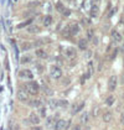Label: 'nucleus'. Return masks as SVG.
<instances>
[{
    "mask_svg": "<svg viewBox=\"0 0 124 130\" xmlns=\"http://www.w3.org/2000/svg\"><path fill=\"white\" fill-rule=\"evenodd\" d=\"M78 47H80L81 50H86V48H87V40H80Z\"/></svg>",
    "mask_w": 124,
    "mask_h": 130,
    "instance_id": "412c9836",
    "label": "nucleus"
},
{
    "mask_svg": "<svg viewBox=\"0 0 124 130\" xmlns=\"http://www.w3.org/2000/svg\"><path fill=\"white\" fill-rule=\"evenodd\" d=\"M50 74H51V77L53 79H58V78H61L62 76V70L60 67H57V66H52L50 68Z\"/></svg>",
    "mask_w": 124,
    "mask_h": 130,
    "instance_id": "f03ea898",
    "label": "nucleus"
},
{
    "mask_svg": "<svg viewBox=\"0 0 124 130\" xmlns=\"http://www.w3.org/2000/svg\"><path fill=\"white\" fill-rule=\"evenodd\" d=\"M19 129H20L19 124H16V123H10V125H9V130H19Z\"/></svg>",
    "mask_w": 124,
    "mask_h": 130,
    "instance_id": "b1692460",
    "label": "nucleus"
},
{
    "mask_svg": "<svg viewBox=\"0 0 124 130\" xmlns=\"http://www.w3.org/2000/svg\"><path fill=\"white\" fill-rule=\"evenodd\" d=\"M117 82H118L117 76H111V77H109V80H108V89L109 90L115 89V88H117Z\"/></svg>",
    "mask_w": 124,
    "mask_h": 130,
    "instance_id": "20e7f679",
    "label": "nucleus"
},
{
    "mask_svg": "<svg viewBox=\"0 0 124 130\" xmlns=\"http://www.w3.org/2000/svg\"><path fill=\"white\" fill-rule=\"evenodd\" d=\"M42 24H43V26L49 27V26L52 24V16L51 15H46V16L43 18V20H42Z\"/></svg>",
    "mask_w": 124,
    "mask_h": 130,
    "instance_id": "f8f14e48",
    "label": "nucleus"
},
{
    "mask_svg": "<svg viewBox=\"0 0 124 130\" xmlns=\"http://www.w3.org/2000/svg\"><path fill=\"white\" fill-rule=\"evenodd\" d=\"M66 126H67V121L63 119H60L57 120L56 124H55V130H63Z\"/></svg>",
    "mask_w": 124,
    "mask_h": 130,
    "instance_id": "1a4fd4ad",
    "label": "nucleus"
},
{
    "mask_svg": "<svg viewBox=\"0 0 124 130\" xmlns=\"http://www.w3.org/2000/svg\"><path fill=\"white\" fill-rule=\"evenodd\" d=\"M29 121H30L32 125H37V124H40V117L36 114V113H30L29 114Z\"/></svg>",
    "mask_w": 124,
    "mask_h": 130,
    "instance_id": "39448f33",
    "label": "nucleus"
},
{
    "mask_svg": "<svg viewBox=\"0 0 124 130\" xmlns=\"http://www.w3.org/2000/svg\"><path fill=\"white\" fill-rule=\"evenodd\" d=\"M56 9H57V11H58V12H61V14H62L63 11L66 10V6H65L62 3H60V1H58V3L56 4Z\"/></svg>",
    "mask_w": 124,
    "mask_h": 130,
    "instance_id": "aec40b11",
    "label": "nucleus"
},
{
    "mask_svg": "<svg viewBox=\"0 0 124 130\" xmlns=\"http://www.w3.org/2000/svg\"><path fill=\"white\" fill-rule=\"evenodd\" d=\"M18 99L20 100V102H27L29 100V93L26 92V90H22L20 89L19 92H18Z\"/></svg>",
    "mask_w": 124,
    "mask_h": 130,
    "instance_id": "0eeeda50",
    "label": "nucleus"
},
{
    "mask_svg": "<svg viewBox=\"0 0 124 130\" xmlns=\"http://www.w3.org/2000/svg\"><path fill=\"white\" fill-rule=\"evenodd\" d=\"M35 55L39 57V58H41V60H46L49 56H47V53L45 52L43 50H41V48H37V50L35 51Z\"/></svg>",
    "mask_w": 124,
    "mask_h": 130,
    "instance_id": "9d476101",
    "label": "nucleus"
},
{
    "mask_svg": "<svg viewBox=\"0 0 124 130\" xmlns=\"http://www.w3.org/2000/svg\"><path fill=\"white\" fill-rule=\"evenodd\" d=\"M65 55H66L67 58L72 60V58H76V57H77V51H76V48H73V47H67V48L65 50Z\"/></svg>",
    "mask_w": 124,
    "mask_h": 130,
    "instance_id": "7ed1b4c3",
    "label": "nucleus"
},
{
    "mask_svg": "<svg viewBox=\"0 0 124 130\" xmlns=\"http://www.w3.org/2000/svg\"><path fill=\"white\" fill-rule=\"evenodd\" d=\"M112 39H113L115 42L119 43V42L122 41V35H120L118 31H113V32H112Z\"/></svg>",
    "mask_w": 124,
    "mask_h": 130,
    "instance_id": "2eb2a0df",
    "label": "nucleus"
},
{
    "mask_svg": "<svg viewBox=\"0 0 124 130\" xmlns=\"http://www.w3.org/2000/svg\"><path fill=\"white\" fill-rule=\"evenodd\" d=\"M98 12H99V9H98V5L93 4V5H92V8H91V16H92V18H96V16H98Z\"/></svg>",
    "mask_w": 124,
    "mask_h": 130,
    "instance_id": "4468645a",
    "label": "nucleus"
},
{
    "mask_svg": "<svg viewBox=\"0 0 124 130\" xmlns=\"http://www.w3.org/2000/svg\"><path fill=\"white\" fill-rule=\"evenodd\" d=\"M62 34H63V35H70V26H68V25L65 27V30H62Z\"/></svg>",
    "mask_w": 124,
    "mask_h": 130,
    "instance_id": "cd10ccee",
    "label": "nucleus"
},
{
    "mask_svg": "<svg viewBox=\"0 0 124 130\" xmlns=\"http://www.w3.org/2000/svg\"><path fill=\"white\" fill-rule=\"evenodd\" d=\"M112 118H113V114H112L111 111H105L103 114V121H105V123L112 121Z\"/></svg>",
    "mask_w": 124,
    "mask_h": 130,
    "instance_id": "dca6fc26",
    "label": "nucleus"
},
{
    "mask_svg": "<svg viewBox=\"0 0 124 130\" xmlns=\"http://www.w3.org/2000/svg\"><path fill=\"white\" fill-rule=\"evenodd\" d=\"M30 130H42V128H40V126H37V125H34V128H31Z\"/></svg>",
    "mask_w": 124,
    "mask_h": 130,
    "instance_id": "7c9ffc66",
    "label": "nucleus"
},
{
    "mask_svg": "<svg viewBox=\"0 0 124 130\" xmlns=\"http://www.w3.org/2000/svg\"><path fill=\"white\" fill-rule=\"evenodd\" d=\"M29 24H32V20H31V19H29V20L25 21V22H21V24H19V25H18V29H22V27L27 26Z\"/></svg>",
    "mask_w": 124,
    "mask_h": 130,
    "instance_id": "5701e85b",
    "label": "nucleus"
},
{
    "mask_svg": "<svg viewBox=\"0 0 124 130\" xmlns=\"http://www.w3.org/2000/svg\"><path fill=\"white\" fill-rule=\"evenodd\" d=\"M27 31H29L30 34H34V35H35V34H39V32L41 31V29H40L37 25H34V24H31L30 26L27 27Z\"/></svg>",
    "mask_w": 124,
    "mask_h": 130,
    "instance_id": "9b49d317",
    "label": "nucleus"
},
{
    "mask_svg": "<svg viewBox=\"0 0 124 130\" xmlns=\"http://www.w3.org/2000/svg\"><path fill=\"white\" fill-rule=\"evenodd\" d=\"M25 90H26L29 94H37L39 90H40V86H39V83H36L35 80L27 82V83H25Z\"/></svg>",
    "mask_w": 124,
    "mask_h": 130,
    "instance_id": "f257e3e1",
    "label": "nucleus"
},
{
    "mask_svg": "<svg viewBox=\"0 0 124 130\" xmlns=\"http://www.w3.org/2000/svg\"><path fill=\"white\" fill-rule=\"evenodd\" d=\"M98 111H99V108H94V109H93V115H94V117L98 115V114H97Z\"/></svg>",
    "mask_w": 124,
    "mask_h": 130,
    "instance_id": "c756f323",
    "label": "nucleus"
},
{
    "mask_svg": "<svg viewBox=\"0 0 124 130\" xmlns=\"http://www.w3.org/2000/svg\"><path fill=\"white\" fill-rule=\"evenodd\" d=\"M83 107H84V102L80 103L78 105H74V108H72V114H77L78 111H81V109H82Z\"/></svg>",
    "mask_w": 124,
    "mask_h": 130,
    "instance_id": "f3484780",
    "label": "nucleus"
},
{
    "mask_svg": "<svg viewBox=\"0 0 124 130\" xmlns=\"http://www.w3.org/2000/svg\"><path fill=\"white\" fill-rule=\"evenodd\" d=\"M88 119H89L88 113H83L82 115H81V123H82V124H87V123H88Z\"/></svg>",
    "mask_w": 124,
    "mask_h": 130,
    "instance_id": "6ab92c4d",
    "label": "nucleus"
},
{
    "mask_svg": "<svg viewBox=\"0 0 124 130\" xmlns=\"http://www.w3.org/2000/svg\"><path fill=\"white\" fill-rule=\"evenodd\" d=\"M62 15H63V16H66V18H67V16H70V15H71V10L66 8V10L62 12Z\"/></svg>",
    "mask_w": 124,
    "mask_h": 130,
    "instance_id": "bb28decb",
    "label": "nucleus"
},
{
    "mask_svg": "<svg viewBox=\"0 0 124 130\" xmlns=\"http://www.w3.org/2000/svg\"><path fill=\"white\" fill-rule=\"evenodd\" d=\"M40 115H41L42 118H45V117H46V109H45V108H42V107H40Z\"/></svg>",
    "mask_w": 124,
    "mask_h": 130,
    "instance_id": "a878e982",
    "label": "nucleus"
},
{
    "mask_svg": "<svg viewBox=\"0 0 124 130\" xmlns=\"http://www.w3.org/2000/svg\"><path fill=\"white\" fill-rule=\"evenodd\" d=\"M57 105L61 108H67L68 107V102L67 100H57Z\"/></svg>",
    "mask_w": 124,
    "mask_h": 130,
    "instance_id": "4be33fe9",
    "label": "nucleus"
},
{
    "mask_svg": "<svg viewBox=\"0 0 124 130\" xmlns=\"http://www.w3.org/2000/svg\"><path fill=\"white\" fill-rule=\"evenodd\" d=\"M29 105L32 107V108H40L42 105V102L40 99H32V100H30V104Z\"/></svg>",
    "mask_w": 124,
    "mask_h": 130,
    "instance_id": "ddd939ff",
    "label": "nucleus"
},
{
    "mask_svg": "<svg viewBox=\"0 0 124 130\" xmlns=\"http://www.w3.org/2000/svg\"><path fill=\"white\" fill-rule=\"evenodd\" d=\"M50 107H51V108H56V107H58V105H57V100L56 99L50 100Z\"/></svg>",
    "mask_w": 124,
    "mask_h": 130,
    "instance_id": "393cba45",
    "label": "nucleus"
},
{
    "mask_svg": "<svg viewBox=\"0 0 124 130\" xmlns=\"http://www.w3.org/2000/svg\"><path fill=\"white\" fill-rule=\"evenodd\" d=\"M30 47V43H22V50H29Z\"/></svg>",
    "mask_w": 124,
    "mask_h": 130,
    "instance_id": "c85d7f7f",
    "label": "nucleus"
},
{
    "mask_svg": "<svg viewBox=\"0 0 124 130\" xmlns=\"http://www.w3.org/2000/svg\"><path fill=\"white\" fill-rule=\"evenodd\" d=\"M19 76L21 78H29V79H34V73L30 70H21L19 72Z\"/></svg>",
    "mask_w": 124,
    "mask_h": 130,
    "instance_id": "423d86ee",
    "label": "nucleus"
},
{
    "mask_svg": "<svg viewBox=\"0 0 124 130\" xmlns=\"http://www.w3.org/2000/svg\"><path fill=\"white\" fill-rule=\"evenodd\" d=\"M114 102H115V98H114L113 95H109L107 99H105V104L108 105V107H111V105H113Z\"/></svg>",
    "mask_w": 124,
    "mask_h": 130,
    "instance_id": "a211bd4d",
    "label": "nucleus"
},
{
    "mask_svg": "<svg viewBox=\"0 0 124 130\" xmlns=\"http://www.w3.org/2000/svg\"><path fill=\"white\" fill-rule=\"evenodd\" d=\"M68 26H70V35L76 36V35L80 32V25H78V24L73 22V24H70Z\"/></svg>",
    "mask_w": 124,
    "mask_h": 130,
    "instance_id": "6e6552de",
    "label": "nucleus"
},
{
    "mask_svg": "<svg viewBox=\"0 0 124 130\" xmlns=\"http://www.w3.org/2000/svg\"><path fill=\"white\" fill-rule=\"evenodd\" d=\"M120 121H122V124H124V113H122V115H120Z\"/></svg>",
    "mask_w": 124,
    "mask_h": 130,
    "instance_id": "2f4dec72",
    "label": "nucleus"
}]
</instances>
